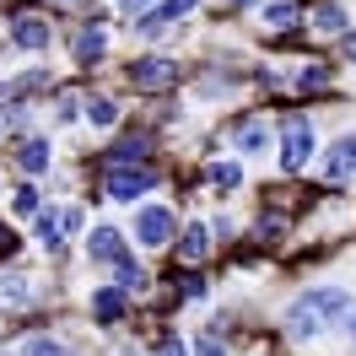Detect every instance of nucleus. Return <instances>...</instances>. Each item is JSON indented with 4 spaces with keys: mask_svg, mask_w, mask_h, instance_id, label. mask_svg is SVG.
I'll return each instance as SVG.
<instances>
[{
    "mask_svg": "<svg viewBox=\"0 0 356 356\" xmlns=\"http://www.w3.org/2000/svg\"><path fill=\"white\" fill-rule=\"evenodd\" d=\"M330 318H351V297L334 291V286H324V291H308V297L291 308V330L297 334H318Z\"/></svg>",
    "mask_w": 356,
    "mask_h": 356,
    "instance_id": "f257e3e1",
    "label": "nucleus"
},
{
    "mask_svg": "<svg viewBox=\"0 0 356 356\" xmlns=\"http://www.w3.org/2000/svg\"><path fill=\"white\" fill-rule=\"evenodd\" d=\"M308 156H313V124H308V119H291V124H286L281 168H286V173H302V168H308Z\"/></svg>",
    "mask_w": 356,
    "mask_h": 356,
    "instance_id": "f03ea898",
    "label": "nucleus"
},
{
    "mask_svg": "<svg viewBox=\"0 0 356 356\" xmlns=\"http://www.w3.org/2000/svg\"><path fill=\"white\" fill-rule=\"evenodd\" d=\"M146 189H152V173H146V168H113L108 173L113 200H135V195H146Z\"/></svg>",
    "mask_w": 356,
    "mask_h": 356,
    "instance_id": "7ed1b4c3",
    "label": "nucleus"
},
{
    "mask_svg": "<svg viewBox=\"0 0 356 356\" xmlns=\"http://www.w3.org/2000/svg\"><path fill=\"white\" fill-rule=\"evenodd\" d=\"M135 87H146V92H156V87H173L178 81V65L173 60H135Z\"/></svg>",
    "mask_w": 356,
    "mask_h": 356,
    "instance_id": "20e7f679",
    "label": "nucleus"
},
{
    "mask_svg": "<svg viewBox=\"0 0 356 356\" xmlns=\"http://www.w3.org/2000/svg\"><path fill=\"white\" fill-rule=\"evenodd\" d=\"M351 173H356V135H346L330 152V162H324V184H346Z\"/></svg>",
    "mask_w": 356,
    "mask_h": 356,
    "instance_id": "39448f33",
    "label": "nucleus"
},
{
    "mask_svg": "<svg viewBox=\"0 0 356 356\" xmlns=\"http://www.w3.org/2000/svg\"><path fill=\"white\" fill-rule=\"evenodd\" d=\"M173 238V216L162 211V205H152V211H140V243L156 248V243H168Z\"/></svg>",
    "mask_w": 356,
    "mask_h": 356,
    "instance_id": "423d86ee",
    "label": "nucleus"
},
{
    "mask_svg": "<svg viewBox=\"0 0 356 356\" xmlns=\"http://www.w3.org/2000/svg\"><path fill=\"white\" fill-rule=\"evenodd\" d=\"M87 254H92V259H108V265H119V259H124V238H119L113 227H92Z\"/></svg>",
    "mask_w": 356,
    "mask_h": 356,
    "instance_id": "0eeeda50",
    "label": "nucleus"
},
{
    "mask_svg": "<svg viewBox=\"0 0 356 356\" xmlns=\"http://www.w3.org/2000/svg\"><path fill=\"white\" fill-rule=\"evenodd\" d=\"M11 38L22 49H49V22H38V17H17L11 22Z\"/></svg>",
    "mask_w": 356,
    "mask_h": 356,
    "instance_id": "6e6552de",
    "label": "nucleus"
},
{
    "mask_svg": "<svg viewBox=\"0 0 356 356\" xmlns=\"http://www.w3.org/2000/svg\"><path fill=\"white\" fill-rule=\"evenodd\" d=\"M205 248H211V232H205V227H189V232L178 238V259H184V265H200Z\"/></svg>",
    "mask_w": 356,
    "mask_h": 356,
    "instance_id": "1a4fd4ad",
    "label": "nucleus"
},
{
    "mask_svg": "<svg viewBox=\"0 0 356 356\" xmlns=\"http://www.w3.org/2000/svg\"><path fill=\"white\" fill-rule=\"evenodd\" d=\"M189 6H195V0H162L152 17H140V33H152V27H162V22H173V17H184Z\"/></svg>",
    "mask_w": 356,
    "mask_h": 356,
    "instance_id": "9d476101",
    "label": "nucleus"
},
{
    "mask_svg": "<svg viewBox=\"0 0 356 356\" xmlns=\"http://www.w3.org/2000/svg\"><path fill=\"white\" fill-rule=\"evenodd\" d=\"M22 302H27V281L22 275L0 281V313H22Z\"/></svg>",
    "mask_w": 356,
    "mask_h": 356,
    "instance_id": "9b49d317",
    "label": "nucleus"
},
{
    "mask_svg": "<svg viewBox=\"0 0 356 356\" xmlns=\"http://www.w3.org/2000/svg\"><path fill=\"white\" fill-rule=\"evenodd\" d=\"M92 313H97L103 324H113V318L124 313V291H97V297H92Z\"/></svg>",
    "mask_w": 356,
    "mask_h": 356,
    "instance_id": "f8f14e48",
    "label": "nucleus"
},
{
    "mask_svg": "<svg viewBox=\"0 0 356 356\" xmlns=\"http://www.w3.org/2000/svg\"><path fill=\"white\" fill-rule=\"evenodd\" d=\"M97 54H103V27H87V33L76 38V60H81V65H92Z\"/></svg>",
    "mask_w": 356,
    "mask_h": 356,
    "instance_id": "ddd939ff",
    "label": "nucleus"
},
{
    "mask_svg": "<svg viewBox=\"0 0 356 356\" xmlns=\"http://www.w3.org/2000/svg\"><path fill=\"white\" fill-rule=\"evenodd\" d=\"M38 238H44L49 248H60V238H65V216H60V211H44V216H38Z\"/></svg>",
    "mask_w": 356,
    "mask_h": 356,
    "instance_id": "4468645a",
    "label": "nucleus"
},
{
    "mask_svg": "<svg viewBox=\"0 0 356 356\" xmlns=\"http://www.w3.org/2000/svg\"><path fill=\"white\" fill-rule=\"evenodd\" d=\"M238 146H243V152H259V146H265V119H243V124H238Z\"/></svg>",
    "mask_w": 356,
    "mask_h": 356,
    "instance_id": "2eb2a0df",
    "label": "nucleus"
},
{
    "mask_svg": "<svg viewBox=\"0 0 356 356\" xmlns=\"http://www.w3.org/2000/svg\"><path fill=\"white\" fill-rule=\"evenodd\" d=\"M152 152V140H146V135H135V140H119V146H113V162H140V156Z\"/></svg>",
    "mask_w": 356,
    "mask_h": 356,
    "instance_id": "dca6fc26",
    "label": "nucleus"
},
{
    "mask_svg": "<svg viewBox=\"0 0 356 356\" xmlns=\"http://www.w3.org/2000/svg\"><path fill=\"white\" fill-rule=\"evenodd\" d=\"M17 156H22V168H27V173H38V168H49V140H27Z\"/></svg>",
    "mask_w": 356,
    "mask_h": 356,
    "instance_id": "f3484780",
    "label": "nucleus"
},
{
    "mask_svg": "<svg viewBox=\"0 0 356 356\" xmlns=\"http://www.w3.org/2000/svg\"><path fill=\"white\" fill-rule=\"evenodd\" d=\"M297 17H302V6H291V0H281V6H265V22H270V27H291Z\"/></svg>",
    "mask_w": 356,
    "mask_h": 356,
    "instance_id": "a211bd4d",
    "label": "nucleus"
},
{
    "mask_svg": "<svg viewBox=\"0 0 356 356\" xmlns=\"http://www.w3.org/2000/svg\"><path fill=\"white\" fill-rule=\"evenodd\" d=\"M119 286H124V291H140V286H146V270L135 265V259H119Z\"/></svg>",
    "mask_w": 356,
    "mask_h": 356,
    "instance_id": "6ab92c4d",
    "label": "nucleus"
},
{
    "mask_svg": "<svg viewBox=\"0 0 356 356\" xmlns=\"http://www.w3.org/2000/svg\"><path fill=\"white\" fill-rule=\"evenodd\" d=\"M313 27H318V33H340V27H346V11H340V6H324V11L313 17Z\"/></svg>",
    "mask_w": 356,
    "mask_h": 356,
    "instance_id": "aec40b11",
    "label": "nucleus"
},
{
    "mask_svg": "<svg viewBox=\"0 0 356 356\" xmlns=\"http://www.w3.org/2000/svg\"><path fill=\"white\" fill-rule=\"evenodd\" d=\"M211 178H216V189H238V184H243V168H238V162H222V168H211Z\"/></svg>",
    "mask_w": 356,
    "mask_h": 356,
    "instance_id": "412c9836",
    "label": "nucleus"
},
{
    "mask_svg": "<svg viewBox=\"0 0 356 356\" xmlns=\"http://www.w3.org/2000/svg\"><path fill=\"white\" fill-rule=\"evenodd\" d=\"M87 119L92 124H113V119H119V103H113V97H97V103L87 108Z\"/></svg>",
    "mask_w": 356,
    "mask_h": 356,
    "instance_id": "4be33fe9",
    "label": "nucleus"
},
{
    "mask_svg": "<svg viewBox=\"0 0 356 356\" xmlns=\"http://www.w3.org/2000/svg\"><path fill=\"white\" fill-rule=\"evenodd\" d=\"M22 356H65V346H54V340H27Z\"/></svg>",
    "mask_w": 356,
    "mask_h": 356,
    "instance_id": "5701e85b",
    "label": "nucleus"
},
{
    "mask_svg": "<svg viewBox=\"0 0 356 356\" xmlns=\"http://www.w3.org/2000/svg\"><path fill=\"white\" fill-rule=\"evenodd\" d=\"M324 81H330V65H308V70H302V92H308V87H324Z\"/></svg>",
    "mask_w": 356,
    "mask_h": 356,
    "instance_id": "b1692460",
    "label": "nucleus"
},
{
    "mask_svg": "<svg viewBox=\"0 0 356 356\" xmlns=\"http://www.w3.org/2000/svg\"><path fill=\"white\" fill-rule=\"evenodd\" d=\"M33 205H38V195H33V189H17V211H22V216L33 211Z\"/></svg>",
    "mask_w": 356,
    "mask_h": 356,
    "instance_id": "393cba45",
    "label": "nucleus"
},
{
    "mask_svg": "<svg viewBox=\"0 0 356 356\" xmlns=\"http://www.w3.org/2000/svg\"><path fill=\"white\" fill-rule=\"evenodd\" d=\"M200 356H227V351L216 346V340H211V334H200Z\"/></svg>",
    "mask_w": 356,
    "mask_h": 356,
    "instance_id": "a878e982",
    "label": "nucleus"
},
{
    "mask_svg": "<svg viewBox=\"0 0 356 356\" xmlns=\"http://www.w3.org/2000/svg\"><path fill=\"white\" fill-rule=\"evenodd\" d=\"M346 54H351V60H356V33H351V38H346Z\"/></svg>",
    "mask_w": 356,
    "mask_h": 356,
    "instance_id": "bb28decb",
    "label": "nucleus"
},
{
    "mask_svg": "<svg viewBox=\"0 0 356 356\" xmlns=\"http://www.w3.org/2000/svg\"><path fill=\"white\" fill-rule=\"evenodd\" d=\"M162 356H178V346H168V351H162Z\"/></svg>",
    "mask_w": 356,
    "mask_h": 356,
    "instance_id": "cd10ccee",
    "label": "nucleus"
},
{
    "mask_svg": "<svg viewBox=\"0 0 356 356\" xmlns=\"http://www.w3.org/2000/svg\"><path fill=\"white\" fill-rule=\"evenodd\" d=\"M232 6H254V0H232Z\"/></svg>",
    "mask_w": 356,
    "mask_h": 356,
    "instance_id": "c85d7f7f",
    "label": "nucleus"
},
{
    "mask_svg": "<svg viewBox=\"0 0 356 356\" xmlns=\"http://www.w3.org/2000/svg\"><path fill=\"white\" fill-rule=\"evenodd\" d=\"M124 6H130V11H135V6H140V0H124Z\"/></svg>",
    "mask_w": 356,
    "mask_h": 356,
    "instance_id": "c756f323",
    "label": "nucleus"
},
{
    "mask_svg": "<svg viewBox=\"0 0 356 356\" xmlns=\"http://www.w3.org/2000/svg\"><path fill=\"white\" fill-rule=\"evenodd\" d=\"M351 334H356V313H351Z\"/></svg>",
    "mask_w": 356,
    "mask_h": 356,
    "instance_id": "7c9ffc66",
    "label": "nucleus"
},
{
    "mask_svg": "<svg viewBox=\"0 0 356 356\" xmlns=\"http://www.w3.org/2000/svg\"><path fill=\"white\" fill-rule=\"evenodd\" d=\"M65 6H70V0H65Z\"/></svg>",
    "mask_w": 356,
    "mask_h": 356,
    "instance_id": "2f4dec72",
    "label": "nucleus"
}]
</instances>
